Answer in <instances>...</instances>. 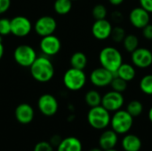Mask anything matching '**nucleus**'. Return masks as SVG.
Segmentation results:
<instances>
[{"label": "nucleus", "mask_w": 152, "mask_h": 151, "mask_svg": "<svg viewBox=\"0 0 152 151\" xmlns=\"http://www.w3.org/2000/svg\"><path fill=\"white\" fill-rule=\"evenodd\" d=\"M30 20L23 15H18L11 20V34L17 37H25L32 30Z\"/></svg>", "instance_id": "0eeeda50"}, {"label": "nucleus", "mask_w": 152, "mask_h": 151, "mask_svg": "<svg viewBox=\"0 0 152 151\" xmlns=\"http://www.w3.org/2000/svg\"><path fill=\"white\" fill-rule=\"evenodd\" d=\"M39 49L45 56L52 57L58 54L61 49V43L59 37L53 34L42 36L39 42Z\"/></svg>", "instance_id": "6e6552de"}, {"label": "nucleus", "mask_w": 152, "mask_h": 151, "mask_svg": "<svg viewBox=\"0 0 152 151\" xmlns=\"http://www.w3.org/2000/svg\"><path fill=\"white\" fill-rule=\"evenodd\" d=\"M86 75L84 70L75 68H70L66 70L62 78L64 86L72 92L81 90L86 85Z\"/></svg>", "instance_id": "39448f33"}, {"label": "nucleus", "mask_w": 152, "mask_h": 151, "mask_svg": "<svg viewBox=\"0 0 152 151\" xmlns=\"http://www.w3.org/2000/svg\"><path fill=\"white\" fill-rule=\"evenodd\" d=\"M37 108L44 116L52 117L57 113L59 103L53 95L50 93H45L39 97L37 101Z\"/></svg>", "instance_id": "9b49d317"}, {"label": "nucleus", "mask_w": 152, "mask_h": 151, "mask_svg": "<svg viewBox=\"0 0 152 151\" xmlns=\"http://www.w3.org/2000/svg\"><path fill=\"white\" fill-rule=\"evenodd\" d=\"M110 86L113 91L123 93L127 89V82L115 75L110 83Z\"/></svg>", "instance_id": "bb28decb"}, {"label": "nucleus", "mask_w": 152, "mask_h": 151, "mask_svg": "<svg viewBox=\"0 0 152 151\" xmlns=\"http://www.w3.org/2000/svg\"><path fill=\"white\" fill-rule=\"evenodd\" d=\"M11 6V0H0V14L6 12Z\"/></svg>", "instance_id": "72a5a7b5"}, {"label": "nucleus", "mask_w": 152, "mask_h": 151, "mask_svg": "<svg viewBox=\"0 0 152 151\" xmlns=\"http://www.w3.org/2000/svg\"><path fill=\"white\" fill-rule=\"evenodd\" d=\"M111 129L119 134H126L134 125V117L125 109H119L114 112L110 118Z\"/></svg>", "instance_id": "20e7f679"}, {"label": "nucleus", "mask_w": 152, "mask_h": 151, "mask_svg": "<svg viewBox=\"0 0 152 151\" xmlns=\"http://www.w3.org/2000/svg\"><path fill=\"white\" fill-rule=\"evenodd\" d=\"M128 19L132 26L136 28L142 29L146 25L150 23L151 16L150 12H148L141 6H138L131 10L128 15Z\"/></svg>", "instance_id": "4468645a"}, {"label": "nucleus", "mask_w": 152, "mask_h": 151, "mask_svg": "<svg viewBox=\"0 0 152 151\" xmlns=\"http://www.w3.org/2000/svg\"><path fill=\"white\" fill-rule=\"evenodd\" d=\"M61 138L59 136V135H54V136H53L52 137V139H51V141H50V143L54 147V146H58L59 144H60V142H61Z\"/></svg>", "instance_id": "f704fd0d"}, {"label": "nucleus", "mask_w": 152, "mask_h": 151, "mask_svg": "<svg viewBox=\"0 0 152 151\" xmlns=\"http://www.w3.org/2000/svg\"><path fill=\"white\" fill-rule=\"evenodd\" d=\"M122 44L124 49L127 53H132L139 47V38L134 34H129L125 36L124 40L122 41Z\"/></svg>", "instance_id": "4be33fe9"}, {"label": "nucleus", "mask_w": 152, "mask_h": 151, "mask_svg": "<svg viewBox=\"0 0 152 151\" xmlns=\"http://www.w3.org/2000/svg\"><path fill=\"white\" fill-rule=\"evenodd\" d=\"M4 53V45H3V43L0 42V60L3 58Z\"/></svg>", "instance_id": "4c0bfd02"}, {"label": "nucleus", "mask_w": 152, "mask_h": 151, "mask_svg": "<svg viewBox=\"0 0 152 151\" xmlns=\"http://www.w3.org/2000/svg\"><path fill=\"white\" fill-rule=\"evenodd\" d=\"M126 110L133 117H137L142 115V113L143 111V105L141 101H139L137 100H134V101H131L127 104Z\"/></svg>", "instance_id": "393cba45"}, {"label": "nucleus", "mask_w": 152, "mask_h": 151, "mask_svg": "<svg viewBox=\"0 0 152 151\" xmlns=\"http://www.w3.org/2000/svg\"><path fill=\"white\" fill-rule=\"evenodd\" d=\"M140 6L146 10L148 12L152 13V0H139Z\"/></svg>", "instance_id": "473e14b6"}, {"label": "nucleus", "mask_w": 152, "mask_h": 151, "mask_svg": "<svg viewBox=\"0 0 152 151\" xmlns=\"http://www.w3.org/2000/svg\"><path fill=\"white\" fill-rule=\"evenodd\" d=\"M122 18H123V16H122V13H121L120 12L116 11V12H114L112 13V20H113L115 22H119V21H121Z\"/></svg>", "instance_id": "c9c22d12"}, {"label": "nucleus", "mask_w": 152, "mask_h": 151, "mask_svg": "<svg viewBox=\"0 0 152 151\" xmlns=\"http://www.w3.org/2000/svg\"><path fill=\"white\" fill-rule=\"evenodd\" d=\"M99 61L101 67L115 74L123 63V57L119 50L116 47L106 46L103 47L99 53Z\"/></svg>", "instance_id": "f03ea898"}, {"label": "nucleus", "mask_w": 152, "mask_h": 151, "mask_svg": "<svg viewBox=\"0 0 152 151\" xmlns=\"http://www.w3.org/2000/svg\"><path fill=\"white\" fill-rule=\"evenodd\" d=\"M72 8L71 0H55L53 4V10L59 15L68 14Z\"/></svg>", "instance_id": "5701e85b"}, {"label": "nucleus", "mask_w": 152, "mask_h": 151, "mask_svg": "<svg viewBox=\"0 0 152 151\" xmlns=\"http://www.w3.org/2000/svg\"><path fill=\"white\" fill-rule=\"evenodd\" d=\"M148 117H149V120L152 123V107L150 109V110L148 112Z\"/></svg>", "instance_id": "58836bf2"}, {"label": "nucleus", "mask_w": 152, "mask_h": 151, "mask_svg": "<svg viewBox=\"0 0 152 151\" xmlns=\"http://www.w3.org/2000/svg\"><path fill=\"white\" fill-rule=\"evenodd\" d=\"M0 42H3V36L0 35Z\"/></svg>", "instance_id": "79ce46f5"}, {"label": "nucleus", "mask_w": 152, "mask_h": 151, "mask_svg": "<svg viewBox=\"0 0 152 151\" xmlns=\"http://www.w3.org/2000/svg\"><path fill=\"white\" fill-rule=\"evenodd\" d=\"M104 151H118L117 150H115V149H111V150H104Z\"/></svg>", "instance_id": "a19ab883"}, {"label": "nucleus", "mask_w": 152, "mask_h": 151, "mask_svg": "<svg viewBox=\"0 0 152 151\" xmlns=\"http://www.w3.org/2000/svg\"><path fill=\"white\" fill-rule=\"evenodd\" d=\"M151 52H152V51H151Z\"/></svg>", "instance_id": "c03bdc74"}, {"label": "nucleus", "mask_w": 152, "mask_h": 151, "mask_svg": "<svg viewBox=\"0 0 152 151\" xmlns=\"http://www.w3.org/2000/svg\"><path fill=\"white\" fill-rule=\"evenodd\" d=\"M32 77L39 83H47L54 76V67L50 57L45 55L37 56L29 67Z\"/></svg>", "instance_id": "f257e3e1"}, {"label": "nucleus", "mask_w": 152, "mask_h": 151, "mask_svg": "<svg viewBox=\"0 0 152 151\" xmlns=\"http://www.w3.org/2000/svg\"><path fill=\"white\" fill-rule=\"evenodd\" d=\"M125 103V98L121 93L116 91H110L106 93L102 97L101 105L105 108L110 112H115L117 110L121 109Z\"/></svg>", "instance_id": "1a4fd4ad"}, {"label": "nucleus", "mask_w": 152, "mask_h": 151, "mask_svg": "<svg viewBox=\"0 0 152 151\" xmlns=\"http://www.w3.org/2000/svg\"><path fill=\"white\" fill-rule=\"evenodd\" d=\"M121 146L124 151H140L142 147V142L139 136L126 133L121 141Z\"/></svg>", "instance_id": "a211bd4d"}, {"label": "nucleus", "mask_w": 152, "mask_h": 151, "mask_svg": "<svg viewBox=\"0 0 152 151\" xmlns=\"http://www.w3.org/2000/svg\"><path fill=\"white\" fill-rule=\"evenodd\" d=\"M112 28L113 27L108 20H95L92 26V34L97 40H106L110 36Z\"/></svg>", "instance_id": "2eb2a0df"}, {"label": "nucleus", "mask_w": 152, "mask_h": 151, "mask_svg": "<svg viewBox=\"0 0 152 151\" xmlns=\"http://www.w3.org/2000/svg\"><path fill=\"white\" fill-rule=\"evenodd\" d=\"M33 151H53V146L48 142H40L35 145Z\"/></svg>", "instance_id": "7c9ffc66"}, {"label": "nucleus", "mask_w": 152, "mask_h": 151, "mask_svg": "<svg viewBox=\"0 0 152 151\" xmlns=\"http://www.w3.org/2000/svg\"><path fill=\"white\" fill-rule=\"evenodd\" d=\"M71 1H76V0H71Z\"/></svg>", "instance_id": "37998d69"}, {"label": "nucleus", "mask_w": 152, "mask_h": 151, "mask_svg": "<svg viewBox=\"0 0 152 151\" xmlns=\"http://www.w3.org/2000/svg\"><path fill=\"white\" fill-rule=\"evenodd\" d=\"M56 28L57 22L55 19L49 15L41 16L36 20L34 24V30L41 37L53 34Z\"/></svg>", "instance_id": "9d476101"}, {"label": "nucleus", "mask_w": 152, "mask_h": 151, "mask_svg": "<svg viewBox=\"0 0 152 151\" xmlns=\"http://www.w3.org/2000/svg\"><path fill=\"white\" fill-rule=\"evenodd\" d=\"M131 61L134 67L147 69L152 65V52L145 47H138L131 53Z\"/></svg>", "instance_id": "ddd939ff"}, {"label": "nucleus", "mask_w": 152, "mask_h": 151, "mask_svg": "<svg viewBox=\"0 0 152 151\" xmlns=\"http://www.w3.org/2000/svg\"><path fill=\"white\" fill-rule=\"evenodd\" d=\"M118 142V134L112 129L105 130L99 138V147L102 150L115 149Z\"/></svg>", "instance_id": "f3484780"}, {"label": "nucleus", "mask_w": 152, "mask_h": 151, "mask_svg": "<svg viewBox=\"0 0 152 151\" xmlns=\"http://www.w3.org/2000/svg\"><path fill=\"white\" fill-rule=\"evenodd\" d=\"M37 55L35 49L28 44L18 45L13 51L15 62L22 68H29L37 59Z\"/></svg>", "instance_id": "423d86ee"}, {"label": "nucleus", "mask_w": 152, "mask_h": 151, "mask_svg": "<svg viewBox=\"0 0 152 151\" xmlns=\"http://www.w3.org/2000/svg\"><path fill=\"white\" fill-rule=\"evenodd\" d=\"M115 74L110 72V70L100 67L94 69L90 74V81L91 83L99 88L106 87L110 85V83L114 77Z\"/></svg>", "instance_id": "f8f14e48"}, {"label": "nucleus", "mask_w": 152, "mask_h": 151, "mask_svg": "<svg viewBox=\"0 0 152 151\" xmlns=\"http://www.w3.org/2000/svg\"><path fill=\"white\" fill-rule=\"evenodd\" d=\"M110 112L102 105L93 107L87 113V122L91 127L96 130H104L110 124Z\"/></svg>", "instance_id": "7ed1b4c3"}, {"label": "nucleus", "mask_w": 152, "mask_h": 151, "mask_svg": "<svg viewBox=\"0 0 152 151\" xmlns=\"http://www.w3.org/2000/svg\"><path fill=\"white\" fill-rule=\"evenodd\" d=\"M141 91L146 95H152V74L143 76L139 83Z\"/></svg>", "instance_id": "a878e982"}, {"label": "nucleus", "mask_w": 152, "mask_h": 151, "mask_svg": "<svg viewBox=\"0 0 152 151\" xmlns=\"http://www.w3.org/2000/svg\"><path fill=\"white\" fill-rule=\"evenodd\" d=\"M9 34H11V20L0 18V35L7 36Z\"/></svg>", "instance_id": "c756f323"}, {"label": "nucleus", "mask_w": 152, "mask_h": 151, "mask_svg": "<svg viewBox=\"0 0 152 151\" xmlns=\"http://www.w3.org/2000/svg\"><path fill=\"white\" fill-rule=\"evenodd\" d=\"M124 1H125V0H109L110 4H111L114 5V6H118V5H120L121 4L124 3Z\"/></svg>", "instance_id": "e433bc0d"}, {"label": "nucleus", "mask_w": 152, "mask_h": 151, "mask_svg": "<svg viewBox=\"0 0 152 151\" xmlns=\"http://www.w3.org/2000/svg\"><path fill=\"white\" fill-rule=\"evenodd\" d=\"M83 147L79 139L69 136L61 140L57 146V151H82Z\"/></svg>", "instance_id": "6ab92c4d"}, {"label": "nucleus", "mask_w": 152, "mask_h": 151, "mask_svg": "<svg viewBox=\"0 0 152 151\" xmlns=\"http://www.w3.org/2000/svg\"><path fill=\"white\" fill-rule=\"evenodd\" d=\"M69 62H70L71 68L84 70V69L87 65V57L82 52H76L71 55Z\"/></svg>", "instance_id": "412c9836"}, {"label": "nucleus", "mask_w": 152, "mask_h": 151, "mask_svg": "<svg viewBox=\"0 0 152 151\" xmlns=\"http://www.w3.org/2000/svg\"><path fill=\"white\" fill-rule=\"evenodd\" d=\"M102 95L96 90H90L85 95V101L90 107H96L102 103Z\"/></svg>", "instance_id": "b1692460"}, {"label": "nucleus", "mask_w": 152, "mask_h": 151, "mask_svg": "<svg viewBox=\"0 0 152 151\" xmlns=\"http://www.w3.org/2000/svg\"><path fill=\"white\" fill-rule=\"evenodd\" d=\"M92 14L94 20H102V19H106L108 11L105 5L102 4H98L94 6L92 10Z\"/></svg>", "instance_id": "cd10ccee"}, {"label": "nucleus", "mask_w": 152, "mask_h": 151, "mask_svg": "<svg viewBox=\"0 0 152 151\" xmlns=\"http://www.w3.org/2000/svg\"><path fill=\"white\" fill-rule=\"evenodd\" d=\"M14 116L16 120L22 125H28L32 122L35 112L34 109L31 105L28 103H20L19 104L14 111Z\"/></svg>", "instance_id": "dca6fc26"}, {"label": "nucleus", "mask_w": 152, "mask_h": 151, "mask_svg": "<svg viewBox=\"0 0 152 151\" xmlns=\"http://www.w3.org/2000/svg\"><path fill=\"white\" fill-rule=\"evenodd\" d=\"M115 75L120 78H122L123 80L128 82H131L134 79L135 76H136V71H135V68L134 65L130 64V63H122L120 65V67L118 69L117 72L115 73Z\"/></svg>", "instance_id": "aec40b11"}, {"label": "nucleus", "mask_w": 152, "mask_h": 151, "mask_svg": "<svg viewBox=\"0 0 152 151\" xmlns=\"http://www.w3.org/2000/svg\"><path fill=\"white\" fill-rule=\"evenodd\" d=\"M89 151H103V150L99 147V148H93V149H91Z\"/></svg>", "instance_id": "ea45409f"}, {"label": "nucleus", "mask_w": 152, "mask_h": 151, "mask_svg": "<svg viewBox=\"0 0 152 151\" xmlns=\"http://www.w3.org/2000/svg\"><path fill=\"white\" fill-rule=\"evenodd\" d=\"M126 30L120 27V26H116V27H113L112 28V31H111V38L114 42L116 43H121L125 36H126Z\"/></svg>", "instance_id": "c85d7f7f"}, {"label": "nucleus", "mask_w": 152, "mask_h": 151, "mask_svg": "<svg viewBox=\"0 0 152 151\" xmlns=\"http://www.w3.org/2000/svg\"><path fill=\"white\" fill-rule=\"evenodd\" d=\"M142 36L148 40H152V24H148L142 28Z\"/></svg>", "instance_id": "2f4dec72"}]
</instances>
